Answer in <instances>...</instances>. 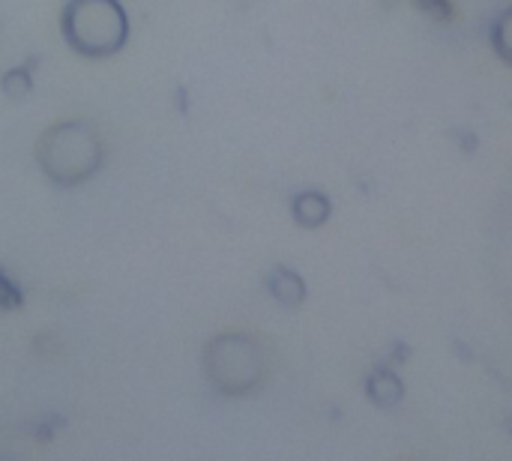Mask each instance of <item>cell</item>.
<instances>
[{"label": "cell", "instance_id": "cell-1", "mask_svg": "<svg viewBox=\"0 0 512 461\" xmlns=\"http://www.w3.org/2000/svg\"><path fill=\"white\" fill-rule=\"evenodd\" d=\"M102 138L90 123L63 120L48 126L36 141V162L42 174L63 189L81 186L102 168Z\"/></svg>", "mask_w": 512, "mask_h": 461}, {"label": "cell", "instance_id": "cell-3", "mask_svg": "<svg viewBox=\"0 0 512 461\" xmlns=\"http://www.w3.org/2000/svg\"><path fill=\"white\" fill-rule=\"evenodd\" d=\"M267 363L255 339L249 336H216L204 348V375L222 396H246L264 381Z\"/></svg>", "mask_w": 512, "mask_h": 461}, {"label": "cell", "instance_id": "cell-2", "mask_svg": "<svg viewBox=\"0 0 512 461\" xmlns=\"http://www.w3.org/2000/svg\"><path fill=\"white\" fill-rule=\"evenodd\" d=\"M60 33L75 54L102 60L126 45L129 15L120 0H66Z\"/></svg>", "mask_w": 512, "mask_h": 461}, {"label": "cell", "instance_id": "cell-6", "mask_svg": "<svg viewBox=\"0 0 512 461\" xmlns=\"http://www.w3.org/2000/svg\"><path fill=\"white\" fill-rule=\"evenodd\" d=\"M492 45L501 54V60L512 63V6L498 15V21L492 27Z\"/></svg>", "mask_w": 512, "mask_h": 461}, {"label": "cell", "instance_id": "cell-4", "mask_svg": "<svg viewBox=\"0 0 512 461\" xmlns=\"http://www.w3.org/2000/svg\"><path fill=\"white\" fill-rule=\"evenodd\" d=\"M294 219L303 228H318L330 219V198L324 192H300L294 198Z\"/></svg>", "mask_w": 512, "mask_h": 461}, {"label": "cell", "instance_id": "cell-7", "mask_svg": "<svg viewBox=\"0 0 512 461\" xmlns=\"http://www.w3.org/2000/svg\"><path fill=\"white\" fill-rule=\"evenodd\" d=\"M0 90H3L9 99H24V96L33 90V78H30L27 69L15 66V69H9V72L0 78Z\"/></svg>", "mask_w": 512, "mask_h": 461}, {"label": "cell", "instance_id": "cell-5", "mask_svg": "<svg viewBox=\"0 0 512 461\" xmlns=\"http://www.w3.org/2000/svg\"><path fill=\"white\" fill-rule=\"evenodd\" d=\"M270 291L279 303L285 306H300L303 297H306V285L297 273L285 270V267H276L273 276H270Z\"/></svg>", "mask_w": 512, "mask_h": 461}]
</instances>
